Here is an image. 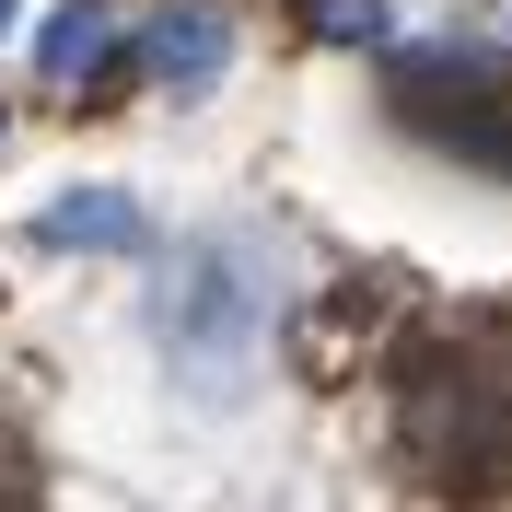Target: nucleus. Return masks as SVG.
Wrapping results in <instances>:
<instances>
[{"instance_id": "5", "label": "nucleus", "mask_w": 512, "mask_h": 512, "mask_svg": "<svg viewBox=\"0 0 512 512\" xmlns=\"http://www.w3.org/2000/svg\"><path fill=\"white\" fill-rule=\"evenodd\" d=\"M35 70H47L59 94L105 82V70H117V0H59V12H47V35H35Z\"/></svg>"}, {"instance_id": "4", "label": "nucleus", "mask_w": 512, "mask_h": 512, "mask_svg": "<svg viewBox=\"0 0 512 512\" xmlns=\"http://www.w3.org/2000/svg\"><path fill=\"white\" fill-rule=\"evenodd\" d=\"M140 233H152V222H140L128 187H70V198L35 210V245H59V256H82V245H94V256H128Z\"/></svg>"}, {"instance_id": "7", "label": "nucleus", "mask_w": 512, "mask_h": 512, "mask_svg": "<svg viewBox=\"0 0 512 512\" xmlns=\"http://www.w3.org/2000/svg\"><path fill=\"white\" fill-rule=\"evenodd\" d=\"M0 35H12V0H0Z\"/></svg>"}, {"instance_id": "2", "label": "nucleus", "mask_w": 512, "mask_h": 512, "mask_svg": "<svg viewBox=\"0 0 512 512\" xmlns=\"http://www.w3.org/2000/svg\"><path fill=\"white\" fill-rule=\"evenodd\" d=\"M408 454L431 466V478H489L512 454V361H501V384H454L443 361L408 384Z\"/></svg>"}, {"instance_id": "3", "label": "nucleus", "mask_w": 512, "mask_h": 512, "mask_svg": "<svg viewBox=\"0 0 512 512\" xmlns=\"http://www.w3.org/2000/svg\"><path fill=\"white\" fill-rule=\"evenodd\" d=\"M233 59V24H222V0H163L152 35H140V70H152L163 94H210Z\"/></svg>"}, {"instance_id": "1", "label": "nucleus", "mask_w": 512, "mask_h": 512, "mask_svg": "<svg viewBox=\"0 0 512 512\" xmlns=\"http://www.w3.org/2000/svg\"><path fill=\"white\" fill-rule=\"evenodd\" d=\"M256 338H268V280H256L245 233H198L163 280V350L187 373V396H245Z\"/></svg>"}, {"instance_id": "6", "label": "nucleus", "mask_w": 512, "mask_h": 512, "mask_svg": "<svg viewBox=\"0 0 512 512\" xmlns=\"http://www.w3.org/2000/svg\"><path fill=\"white\" fill-rule=\"evenodd\" d=\"M303 35H326V47H384L396 12H384V0H303Z\"/></svg>"}]
</instances>
